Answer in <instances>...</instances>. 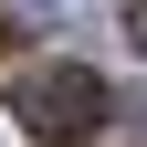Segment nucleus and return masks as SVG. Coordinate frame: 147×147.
I'll return each mask as SVG.
<instances>
[{
	"instance_id": "f257e3e1",
	"label": "nucleus",
	"mask_w": 147,
	"mask_h": 147,
	"mask_svg": "<svg viewBox=\"0 0 147 147\" xmlns=\"http://www.w3.org/2000/svg\"><path fill=\"white\" fill-rule=\"evenodd\" d=\"M11 116H21L42 147H84V137L105 126V74H95V63H74V53L21 63V74H11Z\"/></svg>"
},
{
	"instance_id": "f03ea898",
	"label": "nucleus",
	"mask_w": 147,
	"mask_h": 147,
	"mask_svg": "<svg viewBox=\"0 0 147 147\" xmlns=\"http://www.w3.org/2000/svg\"><path fill=\"white\" fill-rule=\"evenodd\" d=\"M116 32H126L137 53H147V0H126V21H116Z\"/></svg>"
},
{
	"instance_id": "7ed1b4c3",
	"label": "nucleus",
	"mask_w": 147,
	"mask_h": 147,
	"mask_svg": "<svg viewBox=\"0 0 147 147\" xmlns=\"http://www.w3.org/2000/svg\"><path fill=\"white\" fill-rule=\"evenodd\" d=\"M42 11H74V0H42Z\"/></svg>"
}]
</instances>
